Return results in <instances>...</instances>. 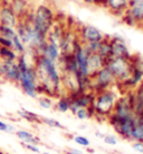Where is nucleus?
<instances>
[{"instance_id": "1", "label": "nucleus", "mask_w": 143, "mask_h": 154, "mask_svg": "<svg viewBox=\"0 0 143 154\" xmlns=\"http://www.w3.org/2000/svg\"><path fill=\"white\" fill-rule=\"evenodd\" d=\"M57 19L54 8L48 4H38L31 10V20L37 30L47 36L49 29Z\"/></svg>"}, {"instance_id": "2", "label": "nucleus", "mask_w": 143, "mask_h": 154, "mask_svg": "<svg viewBox=\"0 0 143 154\" xmlns=\"http://www.w3.org/2000/svg\"><path fill=\"white\" fill-rule=\"evenodd\" d=\"M119 98L117 93L113 88L95 93L92 107L94 109V117L98 119H106L112 114L116 100Z\"/></svg>"}, {"instance_id": "3", "label": "nucleus", "mask_w": 143, "mask_h": 154, "mask_svg": "<svg viewBox=\"0 0 143 154\" xmlns=\"http://www.w3.org/2000/svg\"><path fill=\"white\" fill-rule=\"evenodd\" d=\"M106 66L112 72L113 76L115 77L116 85L121 84L131 76L132 69L134 67L133 55L131 56V58L111 57L106 63Z\"/></svg>"}, {"instance_id": "4", "label": "nucleus", "mask_w": 143, "mask_h": 154, "mask_svg": "<svg viewBox=\"0 0 143 154\" xmlns=\"http://www.w3.org/2000/svg\"><path fill=\"white\" fill-rule=\"evenodd\" d=\"M18 85L27 96L31 98H37L39 96L38 76L35 66L30 65L28 68L20 72V79Z\"/></svg>"}, {"instance_id": "5", "label": "nucleus", "mask_w": 143, "mask_h": 154, "mask_svg": "<svg viewBox=\"0 0 143 154\" xmlns=\"http://www.w3.org/2000/svg\"><path fill=\"white\" fill-rule=\"evenodd\" d=\"M116 85L115 77L107 66H103L100 70L91 76V91L94 93L113 88Z\"/></svg>"}, {"instance_id": "6", "label": "nucleus", "mask_w": 143, "mask_h": 154, "mask_svg": "<svg viewBox=\"0 0 143 154\" xmlns=\"http://www.w3.org/2000/svg\"><path fill=\"white\" fill-rule=\"evenodd\" d=\"M106 119L108 121L110 125L114 128V131L120 135L122 139L130 141L132 130L135 125V115L121 117V116H117L116 114L112 113Z\"/></svg>"}, {"instance_id": "7", "label": "nucleus", "mask_w": 143, "mask_h": 154, "mask_svg": "<svg viewBox=\"0 0 143 154\" xmlns=\"http://www.w3.org/2000/svg\"><path fill=\"white\" fill-rule=\"evenodd\" d=\"M121 20L131 27H143V0H130L129 8Z\"/></svg>"}, {"instance_id": "8", "label": "nucleus", "mask_w": 143, "mask_h": 154, "mask_svg": "<svg viewBox=\"0 0 143 154\" xmlns=\"http://www.w3.org/2000/svg\"><path fill=\"white\" fill-rule=\"evenodd\" d=\"M77 34L79 42L82 44L92 42H102L105 38V34L100 28L93 25H82L77 28Z\"/></svg>"}, {"instance_id": "9", "label": "nucleus", "mask_w": 143, "mask_h": 154, "mask_svg": "<svg viewBox=\"0 0 143 154\" xmlns=\"http://www.w3.org/2000/svg\"><path fill=\"white\" fill-rule=\"evenodd\" d=\"M68 96H70V111L73 114H75V112L77 111L78 108L89 107V106L93 105L95 93L92 92V91H87V92H83V93L70 94Z\"/></svg>"}, {"instance_id": "10", "label": "nucleus", "mask_w": 143, "mask_h": 154, "mask_svg": "<svg viewBox=\"0 0 143 154\" xmlns=\"http://www.w3.org/2000/svg\"><path fill=\"white\" fill-rule=\"evenodd\" d=\"M73 55L75 59H76V63H77L78 73L84 77H91L89 72V64H87L89 54L86 51V49L84 48V45L79 40L77 42L76 46L74 48Z\"/></svg>"}, {"instance_id": "11", "label": "nucleus", "mask_w": 143, "mask_h": 154, "mask_svg": "<svg viewBox=\"0 0 143 154\" xmlns=\"http://www.w3.org/2000/svg\"><path fill=\"white\" fill-rule=\"evenodd\" d=\"M79 40L77 34V28L74 29V28H67L65 35L63 37L62 42L59 44V50H61V54L62 55H68L73 54L74 48L76 46L77 42Z\"/></svg>"}, {"instance_id": "12", "label": "nucleus", "mask_w": 143, "mask_h": 154, "mask_svg": "<svg viewBox=\"0 0 143 154\" xmlns=\"http://www.w3.org/2000/svg\"><path fill=\"white\" fill-rule=\"evenodd\" d=\"M111 48H112V57L131 58V53L129 49L124 38L120 35L110 36Z\"/></svg>"}, {"instance_id": "13", "label": "nucleus", "mask_w": 143, "mask_h": 154, "mask_svg": "<svg viewBox=\"0 0 143 154\" xmlns=\"http://www.w3.org/2000/svg\"><path fill=\"white\" fill-rule=\"evenodd\" d=\"M66 30H67V26H66L65 21L63 20H57L55 21V23L51 26L49 29L48 34H47V42L50 44H54L56 46L59 47V44L62 42L63 37L65 35Z\"/></svg>"}, {"instance_id": "14", "label": "nucleus", "mask_w": 143, "mask_h": 154, "mask_svg": "<svg viewBox=\"0 0 143 154\" xmlns=\"http://www.w3.org/2000/svg\"><path fill=\"white\" fill-rule=\"evenodd\" d=\"M0 18H1V23L7 25L10 27L16 28L17 25L19 23V17L16 15V12L11 9L7 2H0Z\"/></svg>"}, {"instance_id": "15", "label": "nucleus", "mask_w": 143, "mask_h": 154, "mask_svg": "<svg viewBox=\"0 0 143 154\" xmlns=\"http://www.w3.org/2000/svg\"><path fill=\"white\" fill-rule=\"evenodd\" d=\"M4 63V76L2 79L14 84H18L20 79V69L16 60L11 62H2Z\"/></svg>"}, {"instance_id": "16", "label": "nucleus", "mask_w": 143, "mask_h": 154, "mask_svg": "<svg viewBox=\"0 0 143 154\" xmlns=\"http://www.w3.org/2000/svg\"><path fill=\"white\" fill-rule=\"evenodd\" d=\"M130 0H105L104 8H106L110 12L116 17H120L129 8Z\"/></svg>"}, {"instance_id": "17", "label": "nucleus", "mask_w": 143, "mask_h": 154, "mask_svg": "<svg viewBox=\"0 0 143 154\" xmlns=\"http://www.w3.org/2000/svg\"><path fill=\"white\" fill-rule=\"evenodd\" d=\"M8 4L19 17V19L23 18L31 10L30 0H8Z\"/></svg>"}, {"instance_id": "18", "label": "nucleus", "mask_w": 143, "mask_h": 154, "mask_svg": "<svg viewBox=\"0 0 143 154\" xmlns=\"http://www.w3.org/2000/svg\"><path fill=\"white\" fill-rule=\"evenodd\" d=\"M39 55L42 56H45V57L49 58L50 60L57 63L58 59L61 58V50H59V47L54 45V44H50V42H47L45 45L43 46V48L39 51Z\"/></svg>"}, {"instance_id": "19", "label": "nucleus", "mask_w": 143, "mask_h": 154, "mask_svg": "<svg viewBox=\"0 0 143 154\" xmlns=\"http://www.w3.org/2000/svg\"><path fill=\"white\" fill-rule=\"evenodd\" d=\"M87 64H89V76L94 75V74L96 73L97 70H100L103 66H106V62H105L104 59L101 57L97 53H94V54L89 55V60H87Z\"/></svg>"}, {"instance_id": "20", "label": "nucleus", "mask_w": 143, "mask_h": 154, "mask_svg": "<svg viewBox=\"0 0 143 154\" xmlns=\"http://www.w3.org/2000/svg\"><path fill=\"white\" fill-rule=\"evenodd\" d=\"M97 54L107 63V60L112 57V48H111V42L110 36H105V38L100 42V47L97 50Z\"/></svg>"}, {"instance_id": "21", "label": "nucleus", "mask_w": 143, "mask_h": 154, "mask_svg": "<svg viewBox=\"0 0 143 154\" xmlns=\"http://www.w3.org/2000/svg\"><path fill=\"white\" fill-rule=\"evenodd\" d=\"M15 134L20 142H23V144H37L38 145L40 143L37 136H35L33 133L26 131V130H17L15 132Z\"/></svg>"}, {"instance_id": "22", "label": "nucleus", "mask_w": 143, "mask_h": 154, "mask_svg": "<svg viewBox=\"0 0 143 154\" xmlns=\"http://www.w3.org/2000/svg\"><path fill=\"white\" fill-rule=\"evenodd\" d=\"M56 109L61 113H66L70 111V100L68 94H62L57 97V102L55 103Z\"/></svg>"}, {"instance_id": "23", "label": "nucleus", "mask_w": 143, "mask_h": 154, "mask_svg": "<svg viewBox=\"0 0 143 154\" xmlns=\"http://www.w3.org/2000/svg\"><path fill=\"white\" fill-rule=\"evenodd\" d=\"M18 55L10 47H1L0 46V60L1 62H11L17 60Z\"/></svg>"}, {"instance_id": "24", "label": "nucleus", "mask_w": 143, "mask_h": 154, "mask_svg": "<svg viewBox=\"0 0 143 154\" xmlns=\"http://www.w3.org/2000/svg\"><path fill=\"white\" fill-rule=\"evenodd\" d=\"M17 114H18L21 119H26V121L30 122V123H42V117H40V116L37 115L36 113L28 111L26 108L19 109V111L17 112Z\"/></svg>"}, {"instance_id": "25", "label": "nucleus", "mask_w": 143, "mask_h": 154, "mask_svg": "<svg viewBox=\"0 0 143 154\" xmlns=\"http://www.w3.org/2000/svg\"><path fill=\"white\" fill-rule=\"evenodd\" d=\"M74 115L76 116V119H78L79 121H85V119H89L94 117V109L92 106L78 108Z\"/></svg>"}, {"instance_id": "26", "label": "nucleus", "mask_w": 143, "mask_h": 154, "mask_svg": "<svg viewBox=\"0 0 143 154\" xmlns=\"http://www.w3.org/2000/svg\"><path fill=\"white\" fill-rule=\"evenodd\" d=\"M130 141H140V142H143V126L141 125L138 119L135 117V125L133 127L131 133V139Z\"/></svg>"}, {"instance_id": "27", "label": "nucleus", "mask_w": 143, "mask_h": 154, "mask_svg": "<svg viewBox=\"0 0 143 154\" xmlns=\"http://www.w3.org/2000/svg\"><path fill=\"white\" fill-rule=\"evenodd\" d=\"M11 42H12L11 48L16 51V54L17 55H23L25 53H26L27 47H26V45L20 40V38L18 37V36L16 35L15 37L11 39Z\"/></svg>"}, {"instance_id": "28", "label": "nucleus", "mask_w": 143, "mask_h": 154, "mask_svg": "<svg viewBox=\"0 0 143 154\" xmlns=\"http://www.w3.org/2000/svg\"><path fill=\"white\" fill-rule=\"evenodd\" d=\"M38 104L39 106L44 109H50V108L54 106V100H53V97L46 96V95H43V96H38Z\"/></svg>"}, {"instance_id": "29", "label": "nucleus", "mask_w": 143, "mask_h": 154, "mask_svg": "<svg viewBox=\"0 0 143 154\" xmlns=\"http://www.w3.org/2000/svg\"><path fill=\"white\" fill-rule=\"evenodd\" d=\"M16 35H17L16 34V28L1 23V26H0V36H4V37H7L9 39H12Z\"/></svg>"}, {"instance_id": "30", "label": "nucleus", "mask_w": 143, "mask_h": 154, "mask_svg": "<svg viewBox=\"0 0 143 154\" xmlns=\"http://www.w3.org/2000/svg\"><path fill=\"white\" fill-rule=\"evenodd\" d=\"M42 123L46 124L47 126L53 127V128H61V130H64L65 127L59 121L55 119H50V117H42Z\"/></svg>"}, {"instance_id": "31", "label": "nucleus", "mask_w": 143, "mask_h": 154, "mask_svg": "<svg viewBox=\"0 0 143 154\" xmlns=\"http://www.w3.org/2000/svg\"><path fill=\"white\" fill-rule=\"evenodd\" d=\"M74 142L76 143L77 145L79 146H84V147H89L91 142H89V140L86 137V136H83V135H75L73 137Z\"/></svg>"}, {"instance_id": "32", "label": "nucleus", "mask_w": 143, "mask_h": 154, "mask_svg": "<svg viewBox=\"0 0 143 154\" xmlns=\"http://www.w3.org/2000/svg\"><path fill=\"white\" fill-rule=\"evenodd\" d=\"M100 42H92L83 44V45H84V48H85L89 54H94V53H97L98 47H100Z\"/></svg>"}, {"instance_id": "33", "label": "nucleus", "mask_w": 143, "mask_h": 154, "mask_svg": "<svg viewBox=\"0 0 143 154\" xmlns=\"http://www.w3.org/2000/svg\"><path fill=\"white\" fill-rule=\"evenodd\" d=\"M0 131L5 132V133H9V134H12L15 133L17 130L14 125H10V124L5 123L4 121H0Z\"/></svg>"}, {"instance_id": "34", "label": "nucleus", "mask_w": 143, "mask_h": 154, "mask_svg": "<svg viewBox=\"0 0 143 154\" xmlns=\"http://www.w3.org/2000/svg\"><path fill=\"white\" fill-rule=\"evenodd\" d=\"M103 141H104V143L107 144V145H116V144H117V137H116L115 135H112V134L104 135Z\"/></svg>"}, {"instance_id": "35", "label": "nucleus", "mask_w": 143, "mask_h": 154, "mask_svg": "<svg viewBox=\"0 0 143 154\" xmlns=\"http://www.w3.org/2000/svg\"><path fill=\"white\" fill-rule=\"evenodd\" d=\"M0 46L1 47H12V42L11 39L4 37V36H0Z\"/></svg>"}, {"instance_id": "36", "label": "nucleus", "mask_w": 143, "mask_h": 154, "mask_svg": "<svg viewBox=\"0 0 143 154\" xmlns=\"http://www.w3.org/2000/svg\"><path fill=\"white\" fill-rule=\"evenodd\" d=\"M132 147L133 150L138 152L140 154H143V142H140V141H134L133 144H132Z\"/></svg>"}, {"instance_id": "37", "label": "nucleus", "mask_w": 143, "mask_h": 154, "mask_svg": "<svg viewBox=\"0 0 143 154\" xmlns=\"http://www.w3.org/2000/svg\"><path fill=\"white\" fill-rule=\"evenodd\" d=\"M25 147L27 149L28 151H30L33 153H37V154H40V149L38 147L37 144H25Z\"/></svg>"}, {"instance_id": "38", "label": "nucleus", "mask_w": 143, "mask_h": 154, "mask_svg": "<svg viewBox=\"0 0 143 154\" xmlns=\"http://www.w3.org/2000/svg\"><path fill=\"white\" fill-rule=\"evenodd\" d=\"M65 154H84L81 150H77V149H70L68 151H66Z\"/></svg>"}, {"instance_id": "39", "label": "nucleus", "mask_w": 143, "mask_h": 154, "mask_svg": "<svg viewBox=\"0 0 143 154\" xmlns=\"http://www.w3.org/2000/svg\"><path fill=\"white\" fill-rule=\"evenodd\" d=\"M135 63H136V65L139 66L140 68L143 70V59H142V58H140V57H138V56H135Z\"/></svg>"}, {"instance_id": "40", "label": "nucleus", "mask_w": 143, "mask_h": 154, "mask_svg": "<svg viewBox=\"0 0 143 154\" xmlns=\"http://www.w3.org/2000/svg\"><path fill=\"white\" fill-rule=\"evenodd\" d=\"M82 1L86 5H95V6H97V0H82Z\"/></svg>"}, {"instance_id": "41", "label": "nucleus", "mask_w": 143, "mask_h": 154, "mask_svg": "<svg viewBox=\"0 0 143 154\" xmlns=\"http://www.w3.org/2000/svg\"><path fill=\"white\" fill-rule=\"evenodd\" d=\"M96 135L98 136V137H101V139H103V137H104V134H102V133H100V132H96Z\"/></svg>"}, {"instance_id": "42", "label": "nucleus", "mask_w": 143, "mask_h": 154, "mask_svg": "<svg viewBox=\"0 0 143 154\" xmlns=\"http://www.w3.org/2000/svg\"><path fill=\"white\" fill-rule=\"evenodd\" d=\"M40 154H49L48 152H44V153H40Z\"/></svg>"}, {"instance_id": "43", "label": "nucleus", "mask_w": 143, "mask_h": 154, "mask_svg": "<svg viewBox=\"0 0 143 154\" xmlns=\"http://www.w3.org/2000/svg\"><path fill=\"white\" fill-rule=\"evenodd\" d=\"M0 26H1V18H0Z\"/></svg>"}, {"instance_id": "44", "label": "nucleus", "mask_w": 143, "mask_h": 154, "mask_svg": "<svg viewBox=\"0 0 143 154\" xmlns=\"http://www.w3.org/2000/svg\"><path fill=\"white\" fill-rule=\"evenodd\" d=\"M0 154H4V153H2V152H1V153H0Z\"/></svg>"}, {"instance_id": "45", "label": "nucleus", "mask_w": 143, "mask_h": 154, "mask_svg": "<svg viewBox=\"0 0 143 154\" xmlns=\"http://www.w3.org/2000/svg\"><path fill=\"white\" fill-rule=\"evenodd\" d=\"M0 153H1V151H0Z\"/></svg>"}]
</instances>
